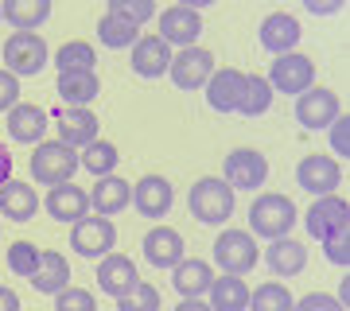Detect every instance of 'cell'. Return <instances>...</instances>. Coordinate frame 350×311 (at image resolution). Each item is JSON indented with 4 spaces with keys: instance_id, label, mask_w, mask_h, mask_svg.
<instances>
[{
    "instance_id": "obj_1",
    "label": "cell",
    "mask_w": 350,
    "mask_h": 311,
    "mask_svg": "<svg viewBox=\"0 0 350 311\" xmlns=\"http://www.w3.org/2000/svg\"><path fill=\"white\" fill-rule=\"evenodd\" d=\"M296 202L288 195H276V191H265L257 195L250 206V234L265 237V241H276V237H288L292 226H296Z\"/></svg>"
},
{
    "instance_id": "obj_2",
    "label": "cell",
    "mask_w": 350,
    "mask_h": 311,
    "mask_svg": "<svg viewBox=\"0 0 350 311\" xmlns=\"http://www.w3.org/2000/svg\"><path fill=\"white\" fill-rule=\"evenodd\" d=\"M187 211L195 214L202 226L230 222V214H234V187L226 183V179H218V175H206V179H199V183L191 187Z\"/></svg>"
},
{
    "instance_id": "obj_3",
    "label": "cell",
    "mask_w": 350,
    "mask_h": 311,
    "mask_svg": "<svg viewBox=\"0 0 350 311\" xmlns=\"http://www.w3.org/2000/svg\"><path fill=\"white\" fill-rule=\"evenodd\" d=\"M82 167L78 160V148L63 144V140H39L36 152H31V179L43 187H59L70 183V175Z\"/></svg>"
},
{
    "instance_id": "obj_4",
    "label": "cell",
    "mask_w": 350,
    "mask_h": 311,
    "mask_svg": "<svg viewBox=\"0 0 350 311\" xmlns=\"http://www.w3.org/2000/svg\"><path fill=\"white\" fill-rule=\"evenodd\" d=\"M214 261H218L222 273L245 276V273L257 269V261H261V245H257V237H253L250 230H226V234H218V241H214Z\"/></svg>"
},
{
    "instance_id": "obj_5",
    "label": "cell",
    "mask_w": 350,
    "mask_h": 311,
    "mask_svg": "<svg viewBox=\"0 0 350 311\" xmlns=\"http://www.w3.org/2000/svg\"><path fill=\"white\" fill-rule=\"evenodd\" d=\"M47 66V43L36 31H12L4 39V70L16 78H36Z\"/></svg>"
},
{
    "instance_id": "obj_6",
    "label": "cell",
    "mask_w": 350,
    "mask_h": 311,
    "mask_svg": "<svg viewBox=\"0 0 350 311\" xmlns=\"http://www.w3.org/2000/svg\"><path fill=\"white\" fill-rule=\"evenodd\" d=\"M117 245V226L98 214V218H78L75 230H70V249H75L78 257H86V261H101L105 253H113Z\"/></svg>"
},
{
    "instance_id": "obj_7",
    "label": "cell",
    "mask_w": 350,
    "mask_h": 311,
    "mask_svg": "<svg viewBox=\"0 0 350 311\" xmlns=\"http://www.w3.org/2000/svg\"><path fill=\"white\" fill-rule=\"evenodd\" d=\"M175 90H202L214 75V55L206 47H179V55H172V66H167Z\"/></svg>"
},
{
    "instance_id": "obj_8",
    "label": "cell",
    "mask_w": 350,
    "mask_h": 311,
    "mask_svg": "<svg viewBox=\"0 0 350 311\" xmlns=\"http://www.w3.org/2000/svg\"><path fill=\"white\" fill-rule=\"evenodd\" d=\"M304 226H308V234L315 241H327V237H338L350 230V206L347 199H338V195H323V199L312 202V211L304 214Z\"/></svg>"
},
{
    "instance_id": "obj_9",
    "label": "cell",
    "mask_w": 350,
    "mask_h": 311,
    "mask_svg": "<svg viewBox=\"0 0 350 311\" xmlns=\"http://www.w3.org/2000/svg\"><path fill=\"white\" fill-rule=\"evenodd\" d=\"M312 82H315V62L308 55L288 51V55H276V62L269 66L273 94H304V90H312Z\"/></svg>"
},
{
    "instance_id": "obj_10",
    "label": "cell",
    "mask_w": 350,
    "mask_h": 311,
    "mask_svg": "<svg viewBox=\"0 0 350 311\" xmlns=\"http://www.w3.org/2000/svg\"><path fill=\"white\" fill-rule=\"evenodd\" d=\"M222 179L234 191H257L269 179V160L257 148H234L222 163Z\"/></svg>"
},
{
    "instance_id": "obj_11",
    "label": "cell",
    "mask_w": 350,
    "mask_h": 311,
    "mask_svg": "<svg viewBox=\"0 0 350 311\" xmlns=\"http://www.w3.org/2000/svg\"><path fill=\"white\" fill-rule=\"evenodd\" d=\"M338 179H342V167H338L335 156H319V152H312V156H304V160L296 163V183H300L308 195H315V199L335 195Z\"/></svg>"
},
{
    "instance_id": "obj_12",
    "label": "cell",
    "mask_w": 350,
    "mask_h": 311,
    "mask_svg": "<svg viewBox=\"0 0 350 311\" xmlns=\"http://www.w3.org/2000/svg\"><path fill=\"white\" fill-rule=\"evenodd\" d=\"M156 31H160L163 43H172V47H195L202 36V16L195 8H183V4H172V8H163L160 20H156Z\"/></svg>"
},
{
    "instance_id": "obj_13",
    "label": "cell",
    "mask_w": 350,
    "mask_h": 311,
    "mask_svg": "<svg viewBox=\"0 0 350 311\" xmlns=\"http://www.w3.org/2000/svg\"><path fill=\"white\" fill-rule=\"evenodd\" d=\"M338 117V94L335 90H304V94H296V121L308 129V133H315V129H327V124Z\"/></svg>"
},
{
    "instance_id": "obj_14",
    "label": "cell",
    "mask_w": 350,
    "mask_h": 311,
    "mask_svg": "<svg viewBox=\"0 0 350 311\" xmlns=\"http://www.w3.org/2000/svg\"><path fill=\"white\" fill-rule=\"evenodd\" d=\"M51 117L59 124V140L70 144V148H86V144L98 140V117L82 105H59Z\"/></svg>"
},
{
    "instance_id": "obj_15",
    "label": "cell",
    "mask_w": 350,
    "mask_h": 311,
    "mask_svg": "<svg viewBox=\"0 0 350 311\" xmlns=\"http://www.w3.org/2000/svg\"><path fill=\"white\" fill-rule=\"evenodd\" d=\"M140 249H144V261H148L152 269H175V265L183 261V253H187L183 234L172 230V226H156V230H148L144 241H140Z\"/></svg>"
},
{
    "instance_id": "obj_16",
    "label": "cell",
    "mask_w": 350,
    "mask_h": 311,
    "mask_svg": "<svg viewBox=\"0 0 350 311\" xmlns=\"http://www.w3.org/2000/svg\"><path fill=\"white\" fill-rule=\"evenodd\" d=\"M137 280H140L137 265H133V257H125V253H105V257L98 261V288L105 292V296L121 299Z\"/></svg>"
},
{
    "instance_id": "obj_17",
    "label": "cell",
    "mask_w": 350,
    "mask_h": 311,
    "mask_svg": "<svg viewBox=\"0 0 350 311\" xmlns=\"http://www.w3.org/2000/svg\"><path fill=\"white\" fill-rule=\"evenodd\" d=\"M172 202H175V191L163 175H144L140 183H133V206L144 218H167Z\"/></svg>"
},
{
    "instance_id": "obj_18",
    "label": "cell",
    "mask_w": 350,
    "mask_h": 311,
    "mask_svg": "<svg viewBox=\"0 0 350 311\" xmlns=\"http://www.w3.org/2000/svg\"><path fill=\"white\" fill-rule=\"evenodd\" d=\"M47 121L51 113L43 105H27V101H16L12 109H8V137L16 144H39L43 133H47Z\"/></svg>"
},
{
    "instance_id": "obj_19",
    "label": "cell",
    "mask_w": 350,
    "mask_h": 311,
    "mask_svg": "<svg viewBox=\"0 0 350 311\" xmlns=\"http://www.w3.org/2000/svg\"><path fill=\"white\" fill-rule=\"evenodd\" d=\"M241 86H245V75L238 66H222L214 70L211 82H206V105L214 113H238V98H241Z\"/></svg>"
},
{
    "instance_id": "obj_20",
    "label": "cell",
    "mask_w": 350,
    "mask_h": 311,
    "mask_svg": "<svg viewBox=\"0 0 350 311\" xmlns=\"http://www.w3.org/2000/svg\"><path fill=\"white\" fill-rule=\"evenodd\" d=\"M129 51H133V70L140 78H163L172 66V43H163L160 36H140Z\"/></svg>"
},
{
    "instance_id": "obj_21",
    "label": "cell",
    "mask_w": 350,
    "mask_h": 311,
    "mask_svg": "<svg viewBox=\"0 0 350 311\" xmlns=\"http://www.w3.org/2000/svg\"><path fill=\"white\" fill-rule=\"evenodd\" d=\"M300 20L292 12H273V16H265V24H261V47L269 51V55H288V51H296V43H300Z\"/></svg>"
},
{
    "instance_id": "obj_22",
    "label": "cell",
    "mask_w": 350,
    "mask_h": 311,
    "mask_svg": "<svg viewBox=\"0 0 350 311\" xmlns=\"http://www.w3.org/2000/svg\"><path fill=\"white\" fill-rule=\"evenodd\" d=\"M0 214H4L8 222H31L39 214L36 187L24 183V179H8V183L0 187Z\"/></svg>"
},
{
    "instance_id": "obj_23",
    "label": "cell",
    "mask_w": 350,
    "mask_h": 311,
    "mask_svg": "<svg viewBox=\"0 0 350 311\" xmlns=\"http://www.w3.org/2000/svg\"><path fill=\"white\" fill-rule=\"evenodd\" d=\"M70 284V265L59 249H39V269L31 273V288L43 296H59Z\"/></svg>"
},
{
    "instance_id": "obj_24",
    "label": "cell",
    "mask_w": 350,
    "mask_h": 311,
    "mask_svg": "<svg viewBox=\"0 0 350 311\" xmlns=\"http://www.w3.org/2000/svg\"><path fill=\"white\" fill-rule=\"evenodd\" d=\"M211 280H214V269L199 257H183V261L172 269V284L183 299H199L211 292Z\"/></svg>"
},
{
    "instance_id": "obj_25",
    "label": "cell",
    "mask_w": 350,
    "mask_h": 311,
    "mask_svg": "<svg viewBox=\"0 0 350 311\" xmlns=\"http://www.w3.org/2000/svg\"><path fill=\"white\" fill-rule=\"evenodd\" d=\"M265 265H269L280 280H284V276H300L304 269H308V249H304L300 241H292V237H276V241L265 245Z\"/></svg>"
},
{
    "instance_id": "obj_26",
    "label": "cell",
    "mask_w": 350,
    "mask_h": 311,
    "mask_svg": "<svg viewBox=\"0 0 350 311\" xmlns=\"http://www.w3.org/2000/svg\"><path fill=\"white\" fill-rule=\"evenodd\" d=\"M43 206H47V214L55 222H78L90 211V195L75 183H59V187H51V195Z\"/></svg>"
},
{
    "instance_id": "obj_27",
    "label": "cell",
    "mask_w": 350,
    "mask_h": 311,
    "mask_svg": "<svg viewBox=\"0 0 350 311\" xmlns=\"http://www.w3.org/2000/svg\"><path fill=\"white\" fill-rule=\"evenodd\" d=\"M90 206H94V214H105V218L121 214L125 206H133V183L117 179V175H101L98 183H94Z\"/></svg>"
},
{
    "instance_id": "obj_28",
    "label": "cell",
    "mask_w": 350,
    "mask_h": 311,
    "mask_svg": "<svg viewBox=\"0 0 350 311\" xmlns=\"http://www.w3.org/2000/svg\"><path fill=\"white\" fill-rule=\"evenodd\" d=\"M211 308L214 311H245L250 308V284L234 273H222L211 280Z\"/></svg>"
},
{
    "instance_id": "obj_29",
    "label": "cell",
    "mask_w": 350,
    "mask_h": 311,
    "mask_svg": "<svg viewBox=\"0 0 350 311\" xmlns=\"http://www.w3.org/2000/svg\"><path fill=\"white\" fill-rule=\"evenodd\" d=\"M0 16L16 27V31H36L51 16V0H4Z\"/></svg>"
},
{
    "instance_id": "obj_30",
    "label": "cell",
    "mask_w": 350,
    "mask_h": 311,
    "mask_svg": "<svg viewBox=\"0 0 350 311\" xmlns=\"http://www.w3.org/2000/svg\"><path fill=\"white\" fill-rule=\"evenodd\" d=\"M101 82L94 70H82V75H59V98L63 105H82L86 109L90 101H98Z\"/></svg>"
},
{
    "instance_id": "obj_31",
    "label": "cell",
    "mask_w": 350,
    "mask_h": 311,
    "mask_svg": "<svg viewBox=\"0 0 350 311\" xmlns=\"http://www.w3.org/2000/svg\"><path fill=\"white\" fill-rule=\"evenodd\" d=\"M98 39H101V47L125 51V47H133V43L140 39V27L129 24V20H121V16L105 12V16L98 20Z\"/></svg>"
},
{
    "instance_id": "obj_32",
    "label": "cell",
    "mask_w": 350,
    "mask_h": 311,
    "mask_svg": "<svg viewBox=\"0 0 350 311\" xmlns=\"http://www.w3.org/2000/svg\"><path fill=\"white\" fill-rule=\"evenodd\" d=\"M269 105H273V86H269V78L245 75V86H241V98H238V113L241 117H261V113H269Z\"/></svg>"
},
{
    "instance_id": "obj_33",
    "label": "cell",
    "mask_w": 350,
    "mask_h": 311,
    "mask_svg": "<svg viewBox=\"0 0 350 311\" xmlns=\"http://www.w3.org/2000/svg\"><path fill=\"white\" fill-rule=\"evenodd\" d=\"M94 47H90L86 39H70L63 47L55 51V66H59V75H82V70H94Z\"/></svg>"
},
{
    "instance_id": "obj_34",
    "label": "cell",
    "mask_w": 350,
    "mask_h": 311,
    "mask_svg": "<svg viewBox=\"0 0 350 311\" xmlns=\"http://www.w3.org/2000/svg\"><path fill=\"white\" fill-rule=\"evenodd\" d=\"M292 303H296V296L288 292V284L269 280V284H261V288L250 292V308L245 311H292Z\"/></svg>"
},
{
    "instance_id": "obj_35",
    "label": "cell",
    "mask_w": 350,
    "mask_h": 311,
    "mask_svg": "<svg viewBox=\"0 0 350 311\" xmlns=\"http://www.w3.org/2000/svg\"><path fill=\"white\" fill-rule=\"evenodd\" d=\"M82 167H86L94 179H101V175H113V167L121 163V156H117V148H113L109 140H94V144H86L82 148Z\"/></svg>"
},
{
    "instance_id": "obj_36",
    "label": "cell",
    "mask_w": 350,
    "mask_h": 311,
    "mask_svg": "<svg viewBox=\"0 0 350 311\" xmlns=\"http://www.w3.org/2000/svg\"><path fill=\"white\" fill-rule=\"evenodd\" d=\"M117 311H160V292L148 280H137L125 296L117 299Z\"/></svg>"
},
{
    "instance_id": "obj_37",
    "label": "cell",
    "mask_w": 350,
    "mask_h": 311,
    "mask_svg": "<svg viewBox=\"0 0 350 311\" xmlns=\"http://www.w3.org/2000/svg\"><path fill=\"white\" fill-rule=\"evenodd\" d=\"M8 269H12L16 276L31 280V273L39 269V249L31 245V241H12V245H8Z\"/></svg>"
},
{
    "instance_id": "obj_38",
    "label": "cell",
    "mask_w": 350,
    "mask_h": 311,
    "mask_svg": "<svg viewBox=\"0 0 350 311\" xmlns=\"http://www.w3.org/2000/svg\"><path fill=\"white\" fill-rule=\"evenodd\" d=\"M109 4L113 16H121V20H129V24H148L152 16H156V0H105Z\"/></svg>"
},
{
    "instance_id": "obj_39",
    "label": "cell",
    "mask_w": 350,
    "mask_h": 311,
    "mask_svg": "<svg viewBox=\"0 0 350 311\" xmlns=\"http://www.w3.org/2000/svg\"><path fill=\"white\" fill-rule=\"evenodd\" d=\"M55 311H98V299H94V292H86V288L66 284L63 292L55 296Z\"/></svg>"
},
{
    "instance_id": "obj_40",
    "label": "cell",
    "mask_w": 350,
    "mask_h": 311,
    "mask_svg": "<svg viewBox=\"0 0 350 311\" xmlns=\"http://www.w3.org/2000/svg\"><path fill=\"white\" fill-rule=\"evenodd\" d=\"M327 129H331V152H335V156H342V160H350V113L335 117Z\"/></svg>"
},
{
    "instance_id": "obj_41",
    "label": "cell",
    "mask_w": 350,
    "mask_h": 311,
    "mask_svg": "<svg viewBox=\"0 0 350 311\" xmlns=\"http://www.w3.org/2000/svg\"><path fill=\"white\" fill-rule=\"evenodd\" d=\"M323 253H327V261L338 265V269L347 273V269H350V234L327 237V241H323Z\"/></svg>"
},
{
    "instance_id": "obj_42",
    "label": "cell",
    "mask_w": 350,
    "mask_h": 311,
    "mask_svg": "<svg viewBox=\"0 0 350 311\" xmlns=\"http://www.w3.org/2000/svg\"><path fill=\"white\" fill-rule=\"evenodd\" d=\"M292 311H347L338 303L335 296H327V292H312V296H304L292 303Z\"/></svg>"
},
{
    "instance_id": "obj_43",
    "label": "cell",
    "mask_w": 350,
    "mask_h": 311,
    "mask_svg": "<svg viewBox=\"0 0 350 311\" xmlns=\"http://www.w3.org/2000/svg\"><path fill=\"white\" fill-rule=\"evenodd\" d=\"M16 101H20V78L0 66V113H8Z\"/></svg>"
},
{
    "instance_id": "obj_44",
    "label": "cell",
    "mask_w": 350,
    "mask_h": 311,
    "mask_svg": "<svg viewBox=\"0 0 350 311\" xmlns=\"http://www.w3.org/2000/svg\"><path fill=\"white\" fill-rule=\"evenodd\" d=\"M300 4L312 16H335V12H342V8H347V0H300Z\"/></svg>"
},
{
    "instance_id": "obj_45",
    "label": "cell",
    "mask_w": 350,
    "mask_h": 311,
    "mask_svg": "<svg viewBox=\"0 0 350 311\" xmlns=\"http://www.w3.org/2000/svg\"><path fill=\"white\" fill-rule=\"evenodd\" d=\"M0 311H20V296L8 284H0Z\"/></svg>"
},
{
    "instance_id": "obj_46",
    "label": "cell",
    "mask_w": 350,
    "mask_h": 311,
    "mask_svg": "<svg viewBox=\"0 0 350 311\" xmlns=\"http://www.w3.org/2000/svg\"><path fill=\"white\" fill-rule=\"evenodd\" d=\"M8 179H12V156H8L4 144H0V187L8 183Z\"/></svg>"
},
{
    "instance_id": "obj_47",
    "label": "cell",
    "mask_w": 350,
    "mask_h": 311,
    "mask_svg": "<svg viewBox=\"0 0 350 311\" xmlns=\"http://www.w3.org/2000/svg\"><path fill=\"white\" fill-rule=\"evenodd\" d=\"M175 311H214L211 303H202V299H179V308Z\"/></svg>"
},
{
    "instance_id": "obj_48",
    "label": "cell",
    "mask_w": 350,
    "mask_h": 311,
    "mask_svg": "<svg viewBox=\"0 0 350 311\" xmlns=\"http://www.w3.org/2000/svg\"><path fill=\"white\" fill-rule=\"evenodd\" d=\"M335 299H338V303H342V308L350 311V280H342V284H338V296H335Z\"/></svg>"
},
{
    "instance_id": "obj_49",
    "label": "cell",
    "mask_w": 350,
    "mask_h": 311,
    "mask_svg": "<svg viewBox=\"0 0 350 311\" xmlns=\"http://www.w3.org/2000/svg\"><path fill=\"white\" fill-rule=\"evenodd\" d=\"M179 4H183V8H195V12H199V8H211V4H218V0H179Z\"/></svg>"
}]
</instances>
